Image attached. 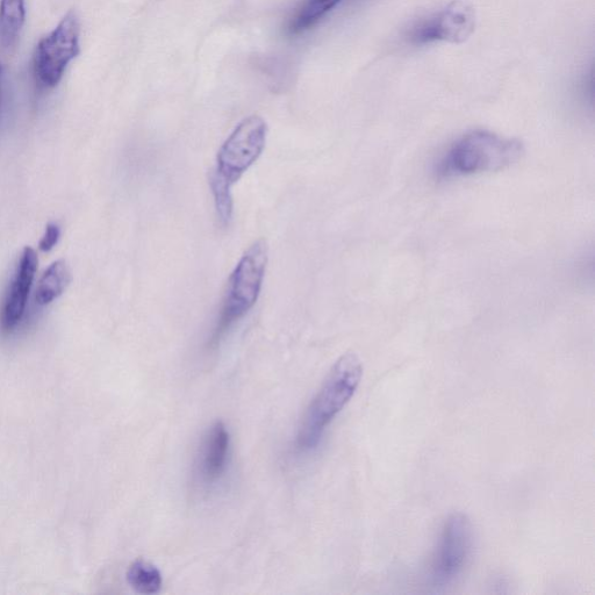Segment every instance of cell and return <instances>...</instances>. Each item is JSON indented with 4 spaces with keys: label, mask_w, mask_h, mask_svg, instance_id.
Returning <instances> with one entry per match:
<instances>
[{
    "label": "cell",
    "mask_w": 595,
    "mask_h": 595,
    "mask_svg": "<svg viewBox=\"0 0 595 595\" xmlns=\"http://www.w3.org/2000/svg\"><path fill=\"white\" fill-rule=\"evenodd\" d=\"M523 155L525 146L520 140L476 129L451 143L434 172L440 179L496 172L514 166Z\"/></svg>",
    "instance_id": "1"
},
{
    "label": "cell",
    "mask_w": 595,
    "mask_h": 595,
    "mask_svg": "<svg viewBox=\"0 0 595 595\" xmlns=\"http://www.w3.org/2000/svg\"><path fill=\"white\" fill-rule=\"evenodd\" d=\"M363 376V364L355 353L342 355L333 365L299 426L296 450L310 453L319 446L326 428L354 397Z\"/></svg>",
    "instance_id": "2"
},
{
    "label": "cell",
    "mask_w": 595,
    "mask_h": 595,
    "mask_svg": "<svg viewBox=\"0 0 595 595\" xmlns=\"http://www.w3.org/2000/svg\"><path fill=\"white\" fill-rule=\"evenodd\" d=\"M269 260L268 243L256 240L248 247L228 278L207 349H217L227 334L253 310L261 296Z\"/></svg>",
    "instance_id": "3"
},
{
    "label": "cell",
    "mask_w": 595,
    "mask_h": 595,
    "mask_svg": "<svg viewBox=\"0 0 595 595\" xmlns=\"http://www.w3.org/2000/svg\"><path fill=\"white\" fill-rule=\"evenodd\" d=\"M267 135L268 125L263 118L250 116L243 119L219 149L210 174V186L232 190L262 156Z\"/></svg>",
    "instance_id": "4"
},
{
    "label": "cell",
    "mask_w": 595,
    "mask_h": 595,
    "mask_svg": "<svg viewBox=\"0 0 595 595\" xmlns=\"http://www.w3.org/2000/svg\"><path fill=\"white\" fill-rule=\"evenodd\" d=\"M80 54V21L75 12H69L55 28L43 38L34 55L33 70L42 88H54L62 80L69 63Z\"/></svg>",
    "instance_id": "5"
},
{
    "label": "cell",
    "mask_w": 595,
    "mask_h": 595,
    "mask_svg": "<svg viewBox=\"0 0 595 595\" xmlns=\"http://www.w3.org/2000/svg\"><path fill=\"white\" fill-rule=\"evenodd\" d=\"M473 527L467 515H450L442 528L432 565V583L436 589L455 582L468 565L473 550Z\"/></svg>",
    "instance_id": "6"
},
{
    "label": "cell",
    "mask_w": 595,
    "mask_h": 595,
    "mask_svg": "<svg viewBox=\"0 0 595 595\" xmlns=\"http://www.w3.org/2000/svg\"><path fill=\"white\" fill-rule=\"evenodd\" d=\"M476 11L465 0H453L430 16L419 19L408 28L405 38L415 46L436 41L462 43L476 28Z\"/></svg>",
    "instance_id": "7"
},
{
    "label": "cell",
    "mask_w": 595,
    "mask_h": 595,
    "mask_svg": "<svg viewBox=\"0 0 595 595\" xmlns=\"http://www.w3.org/2000/svg\"><path fill=\"white\" fill-rule=\"evenodd\" d=\"M231 435L224 422L217 421L207 430L200 444L195 477L197 484L205 490H211L224 478L228 468Z\"/></svg>",
    "instance_id": "8"
},
{
    "label": "cell",
    "mask_w": 595,
    "mask_h": 595,
    "mask_svg": "<svg viewBox=\"0 0 595 595\" xmlns=\"http://www.w3.org/2000/svg\"><path fill=\"white\" fill-rule=\"evenodd\" d=\"M38 263L37 253L30 247L25 248L0 317V324L5 332L12 331L24 318Z\"/></svg>",
    "instance_id": "9"
},
{
    "label": "cell",
    "mask_w": 595,
    "mask_h": 595,
    "mask_svg": "<svg viewBox=\"0 0 595 595\" xmlns=\"http://www.w3.org/2000/svg\"><path fill=\"white\" fill-rule=\"evenodd\" d=\"M343 0H303L289 19L286 32L299 35L312 30Z\"/></svg>",
    "instance_id": "10"
},
{
    "label": "cell",
    "mask_w": 595,
    "mask_h": 595,
    "mask_svg": "<svg viewBox=\"0 0 595 595\" xmlns=\"http://www.w3.org/2000/svg\"><path fill=\"white\" fill-rule=\"evenodd\" d=\"M25 0H2L0 2V46L5 49L16 46L25 23Z\"/></svg>",
    "instance_id": "11"
},
{
    "label": "cell",
    "mask_w": 595,
    "mask_h": 595,
    "mask_svg": "<svg viewBox=\"0 0 595 595\" xmlns=\"http://www.w3.org/2000/svg\"><path fill=\"white\" fill-rule=\"evenodd\" d=\"M71 281L68 265L64 261L54 262L42 275L35 299L41 306L49 305L59 298Z\"/></svg>",
    "instance_id": "12"
},
{
    "label": "cell",
    "mask_w": 595,
    "mask_h": 595,
    "mask_svg": "<svg viewBox=\"0 0 595 595\" xmlns=\"http://www.w3.org/2000/svg\"><path fill=\"white\" fill-rule=\"evenodd\" d=\"M127 580L134 591L146 595L159 593L163 585L160 570L141 559L129 566Z\"/></svg>",
    "instance_id": "13"
},
{
    "label": "cell",
    "mask_w": 595,
    "mask_h": 595,
    "mask_svg": "<svg viewBox=\"0 0 595 595\" xmlns=\"http://www.w3.org/2000/svg\"><path fill=\"white\" fill-rule=\"evenodd\" d=\"M61 236V231L59 226L50 224L46 228V233L43 235L42 240L40 241V249L42 252H50L59 242Z\"/></svg>",
    "instance_id": "14"
},
{
    "label": "cell",
    "mask_w": 595,
    "mask_h": 595,
    "mask_svg": "<svg viewBox=\"0 0 595 595\" xmlns=\"http://www.w3.org/2000/svg\"><path fill=\"white\" fill-rule=\"evenodd\" d=\"M4 113V69L0 64V121H2Z\"/></svg>",
    "instance_id": "15"
}]
</instances>
